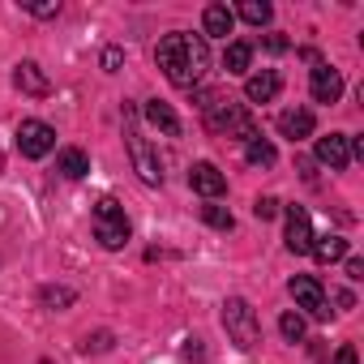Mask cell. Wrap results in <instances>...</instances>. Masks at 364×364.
Wrapping results in <instances>:
<instances>
[{"label": "cell", "instance_id": "cell-4", "mask_svg": "<svg viewBox=\"0 0 364 364\" xmlns=\"http://www.w3.org/2000/svg\"><path fill=\"white\" fill-rule=\"evenodd\" d=\"M124 146H129V159H133V167H137V176L146 180V185H163V167H159L150 141L141 137V129H137V112H133V107H124Z\"/></svg>", "mask_w": 364, "mask_h": 364}, {"label": "cell", "instance_id": "cell-13", "mask_svg": "<svg viewBox=\"0 0 364 364\" xmlns=\"http://www.w3.org/2000/svg\"><path fill=\"white\" fill-rule=\"evenodd\" d=\"M279 86H283L279 73H274V69H262V73H253V77L245 82V99H249V103H270V99L279 95Z\"/></svg>", "mask_w": 364, "mask_h": 364}, {"label": "cell", "instance_id": "cell-9", "mask_svg": "<svg viewBox=\"0 0 364 364\" xmlns=\"http://www.w3.org/2000/svg\"><path fill=\"white\" fill-rule=\"evenodd\" d=\"M317 163H326L330 171H343V167L351 163V137H347V133L317 137Z\"/></svg>", "mask_w": 364, "mask_h": 364}, {"label": "cell", "instance_id": "cell-21", "mask_svg": "<svg viewBox=\"0 0 364 364\" xmlns=\"http://www.w3.org/2000/svg\"><path fill=\"white\" fill-rule=\"evenodd\" d=\"M236 14H240V18H245L249 26H266V22L274 18V9L266 5V0H245V5H240Z\"/></svg>", "mask_w": 364, "mask_h": 364}, {"label": "cell", "instance_id": "cell-30", "mask_svg": "<svg viewBox=\"0 0 364 364\" xmlns=\"http://www.w3.org/2000/svg\"><path fill=\"white\" fill-rule=\"evenodd\" d=\"M107 338H112V334H95V338H86V351H103V347H112Z\"/></svg>", "mask_w": 364, "mask_h": 364}, {"label": "cell", "instance_id": "cell-19", "mask_svg": "<svg viewBox=\"0 0 364 364\" xmlns=\"http://www.w3.org/2000/svg\"><path fill=\"white\" fill-rule=\"evenodd\" d=\"M245 159H249L253 167H274V159H279V154H274V146L257 133V137H249V141H245Z\"/></svg>", "mask_w": 364, "mask_h": 364}, {"label": "cell", "instance_id": "cell-2", "mask_svg": "<svg viewBox=\"0 0 364 364\" xmlns=\"http://www.w3.org/2000/svg\"><path fill=\"white\" fill-rule=\"evenodd\" d=\"M202 112H206V129L210 133H219V137H257V129H253V116L240 107V103H232V99H215V95H206V103H202Z\"/></svg>", "mask_w": 364, "mask_h": 364}, {"label": "cell", "instance_id": "cell-22", "mask_svg": "<svg viewBox=\"0 0 364 364\" xmlns=\"http://www.w3.org/2000/svg\"><path fill=\"white\" fill-rule=\"evenodd\" d=\"M202 219H206L210 228H219V232H232V228H236L232 210H228V206H215V202H210V206H202Z\"/></svg>", "mask_w": 364, "mask_h": 364}, {"label": "cell", "instance_id": "cell-23", "mask_svg": "<svg viewBox=\"0 0 364 364\" xmlns=\"http://www.w3.org/2000/svg\"><path fill=\"white\" fill-rule=\"evenodd\" d=\"M39 300H43L48 309H69V304L77 300V291H73V287H43Z\"/></svg>", "mask_w": 364, "mask_h": 364}, {"label": "cell", "instance_id": "cell-31", "mask_svg": "<svg viewBox=\"0 0 364 364\" xmlns=\"http://www.w3.org/2000/svg\"><path fill=\"white\" fill-rule=\"evenodd\" d=\"M266 48H270V52H283V48H287V39H283V35H270V39H266Z\"/></svg>", "mask_w": 364, "mask_h": 364}, {"label": "cell", "instance_id": "cell-29", "mask_svg": "<svg viewBox=\"0 0 364 364\" xmlns=\"http://www.w3.org/2000/svg\"><path fill=\"white\" fill-rule=\"evenodd\" d=\"M347 279H364V262L360 257H347Z\"/></svg>", "mask_w": 364, "mask_h": 364}, {"label": "cell", "instance_id": "cell-26", "mask_svg": "<svg viewBox=\"0 0 364 364\" xmlns=\"http://www.w3.org/2000/svg\"><path fill=\"white\" fill-rule=\"evenodd\" d=\"M26 9H31L35 18H56V14H60V5H52V0H48V5H26Z\"/></svg>", "mask_w": 364, "mask_h": 364}, {"label": "cell", "instance_id": "cell-15", "mask_svg": "<svg viewBox=\"0 0 364 364\" xmlns=\"http://www.w3.org/2000/svg\"><path fill=\"white\" fill-rule=\"evenodd\" d=\"M14 82H18V90H26V95H48L52 86H48V73L35 65V60H22L18 69H14Z\"/></svg>", "mask_w": 364, "mask_h": 364}, {"label": "cell", "instance_id": "cell-25", "mask_svg": "<svg viewBox=\"0 0 364 364\" xmlns=\"http://www.w3.org/2000/svg\"><path fill=\"white\" fill-rule=\"evenodd\" d=\"M253 215H257V219H274V215H279V198H257V202H253Z\"/></svg>", "mask_w": 364, "mask_h": 364}, {"label": "cell", "instance_id": "cell-24", "mask_svg": "<svg viewBox=\"0 0 364 364\" xmlns=\"http://www.w3.org/2000/svg\"><path fill=\"white\" fill-rule=\"evenodd\" d=\"M279 330H283L287 343H300V338H304V317H300V313H283V317H279Z\"/></svg>", "mask_w": 364, "mask_h": 364}, {"label": "cell", "instance_id": "cell-3", "mask_svg": "<svg viewBox=\"0 0 364 364\" xmlns=\"http://www.w3.org/2000/svg\"><path fill=\"white\" fill-rule=\"evenodd\" d=\"M223 330H228V338H232L240 351H257V347H262V321H257L253 304L240 300V296L223 300Z\"/></svg>", "mask_w": 364, "mask_h": 364}, {"label": "cell", "instance_id": "cell-18", "mask_svg": "<svg viewBox=\"0 0 364 364\" xmlns=\"http://www.w3.org/2000/svg\"><path fill=\"white\" fill-rule=\"evenodd\" d=\"M317 262H343L347 257V240L343 236H313V249H309Z\"/></svg>", "mask_w": 364, "mask_h": 364}, {"label": "cell", "instance_id": "cell-1", "mask_svg": "<svg viewBox=\"0 0 364 364\" xmlns=\"http://www.w3.org/2000/svg\"><path fill=\"white\" fill-rule=\"evenodd\" d=\"M154 60H159V69H163V77H167L171 86L193 90V86L206 77V69H210V43H206V35L171 31V35L159 39Z\"/></svg>", "mask_w": 364, "mask_h": 364}, {"label": "cell", "instance_id": "cell-14", "mask_svg": "<svg viewBox=\"0 0 364 364\" xmlns=\"http://www.w3.org/2000/svg\"><path fill=\"white\" fill-rule=\"evenodd\" d=\"M146 120L163 133V137H180V116L171 112V103H163V99H150L146 103Z\"/></svg>", "mask_w": 364, "mask_h": 364}, {"label": "cell", "instance_id": "cell-7", "mask_svg": "<svg viewBox=\"0 0 364 364\" xmlns=\"http://www.w3.org/2000/svg\"><path fill=\"white\" fill-rule=\"evenodd\" d=\"M291 300H296V309H304V313H313V317H330L326 291H321V283H317L313 274H296V279H291Z\"/></svg>", "mask_w": 364, "mask_h": 364}, {"label": "cell", "instance_id": "cell-16", "mask_svg": "<svg viewBox=\"0 0 364 364\" xmlns=\"http://www.w3.org/2000/svg\"><path fill=\"white\" fill-rule=\"evenodd\" d=\"M56 171H60L65 180H82V176L90 171V159H86V150H77V146H65V150L56 154Z\"/></svg>", "mask_w": 364, "mask_h": 364}, {"label": "cell", "instance_id": "cell-20", "mask_svg": "<svg viewBox=\"0 0 364 364\" xmlns=\"http://www.w3.org/2000/svg\"><path fill=\"white\" fill-rule=\"evenodd\" d=\"M249 60H253L249 43H228V52H223V69L228 73H249Z\"/></svg>", "mask_w": 364, "mask_h": 364}, {"label": "cell", "instance_id": "cell-12", "mask_svg": "<svg viewBox=\"0 0 364 364\" xmlns=\"http://www.w3.org/2000/svg\"><path fill=\"white\" fill-rule=\"evenodd\" d=\"M338 95H343V77H338V69L317 65V69H313V99H317V103H338Z\"/></svg>", "mask_w": 364, "mask_h": 364}, {"label": "cell", "instance_id": "cell-10", "mask_svg": "<svg viewBox=\"0 0 364 364\" xmlns=\"http://www.w3.org/2000/svg\"><path fill=\"white\" fill-rule=\"evenodd\" d=\"M287 249L291 253H309L313 249V223H309V210L304 206H287Z\"/></svg>", "mask_w": 364, "mask_h": 364}, {"label": "cell", "instance_id": "cell-27", "mask_svg": "<svg viewBox=\"0 0 364 364\" xmlns=\"http://www.w3.org/2000/svg\"><path fill=\"white\" fill-rule=\"evenodd\" d=\"M103 69H107V73L120 69V48H107V52H103Z\"/></svg>", "mask_w": 364, "mask_h": 364}, {"label": "cell", "instance_id": "cell-17", "mask_svg": "<svg viewBox=\"0 0 364 364\" xmlns=\"http://www.w3.org/2000/svg\"><path fill=\"white\" fill-rule=\"evenodd\" d=\"M202 26H206V35H219V39H228V35H232V26H236V14H232L228 5H206V14H202Z\"/></svg>", "mask_w": 364, "mask_h": 364}, {"label": "cell", "instance_id": "cell-8", "mask_svg": "<svg viewBox=\"0 0 364 364\" xmlns=\"http://www.w3.org/2000/svg\"><path fill=\"white\" fill-rule=\"evenodd\" d=\"M189 185H193V193H202V198H223L228 193V176L215 167V163H193L189 167Z\"/></svg>", "mask_w": 364, "mask_h": 364}, {"label": "cell", "instance_id": "cell-11", "mask_svg": "<svg viewBox=\"0 0 364 364\" xmlns=\"http://www.w3.org/2000/svg\"><path fill=\"white\" fill-rule=\"evenodd\" d=\"M313 112L309 107H287L283 116H279V133L283 137H291V141H304V137H313Z\"/></svg>", "mask_w": 364, "mask_h": 364}, {"label": "cell", "instance_id": "cell-6", "mask_svg": "<svg viewBox=\"0 0 364 364\" xmlns=\"http://www.w3.org/2000/svg\"><path fill=\"white\" fill-rule=\"evenodd\" d=\"M18 150H22L26 159L52 154V150H56V129L43 124V120H22V124H18Z\"/></svg>", "mask_w": 364, "mask_h": 364}, {"label": "cell", "instance_id": "cell-5", "mask_svg": "<svg viewBox=\"0 0 364 364\" xmlns=\"http://www.w3.org/2000/svg\"><path fill=\"white\" fill-rule=\"evenodd\" d=\"M95 236H99L103 249H124L129 245V219H124L116 198H99V206H95Z\"/></svg>", "mask_w": 364, "mask_h": 364}, {"label": "cell", "instance_id": "cell-28", "mask_svg": "<svg viewBox=\"0 0 364 364\" xmlns=\"http://www.w3.org/2000/svg\"><path fill=\"white\" fill-rule=\"evenodd\" d=\"M334 364H355V347H351V343H343V347H338V355H334Z\"/></svg>", "mask_w": 364, "mask_h": 364}]
</instances>
